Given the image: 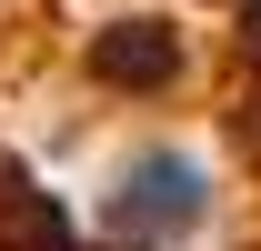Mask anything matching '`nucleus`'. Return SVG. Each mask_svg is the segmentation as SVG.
<instances>
[{"mask_svg": "<svg viewBox=\"0 0 261 251\" xmlns=\"http://www.w3.org/2000/svg\"><path fill=\"white\" fill-rule=\"evenodd\" d=\"M201 221V171L181 151H151L141 171H121L111 191V231H191Z\"/></svg>", "mask_w": 261, "mask_h": 251, "instance_id": "f257e3e1", "label": "nucleus"}, {"mask_svg": "<svg viewBox=\"0 0 261 251\" xmlns=\"http://www.w3.org/2000/svg\"><path fill=\"white\" fill-rule=\"evenodd\" d=\"M171 70H181V51H171L161 20H130V31L100 40V81H141V91H161Z\"/></svg>", "mask_w": 261, "mask_h": 251, "instance_id": "f03ea898", "label": "nucleus"}, {"mask_svg": "<svg viewBox=\"0 0 261 251\" xmlns=\"http://www.w3.org/2000/svg\"><path fill=\"white\" fill-rule=\"evenodd\" d=\"M0 251H70V231H61V211H50L40 191H20L10 221H0Z\"/></svg>", "mask_w": 261, "mask_h": 251, "instance_id": "7ed1b4c3", "label": "nucleus"}]
</instances>
